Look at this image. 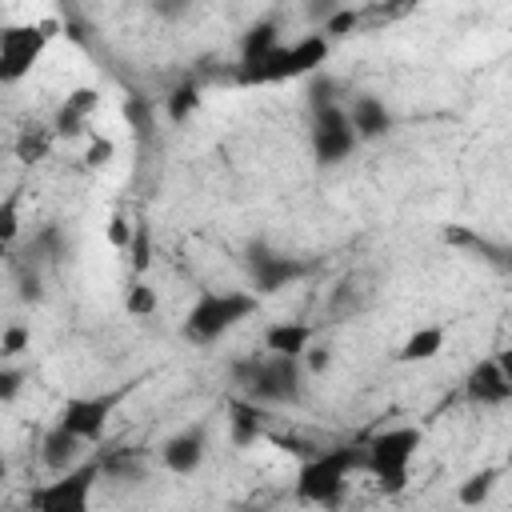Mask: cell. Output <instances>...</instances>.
<instances>
[{
    "label": "cell",
    "mask_w": 512,
    "mask_h": 512,
    "mask_svg": "<svg viewBox=\"0 0 512 512\" xmlns=\"http://www.w3.org/2000/svg\"><path fill=\"white\" fill-rule=\"evenodd\" d=\"M356 472H364V444H340V448L316 452L296 472V500L332 508V504H340L348 476H356Z\"/></svg>",
    "instance_id": "obj_1"
},
{
    "label": "cell",
    "mask_w": 512,
    "mask_h": 512,
    "mask_svg": "<svg viewBox=\"0 0 512 512\" xmlns=\"http://www.w3.org/2000/svg\"><path fill=\"white\" fill-rule=\"evenodd\" d=\"M256 308H260V296L256 292H240V288H204L196 300H192V308L184 312V324H180V332H184V340H192V344H212V340H220L224 332H232L240 320H248V316H256Z\"/></svg>",
    "instance_id": "obj_2"
},
{
    "label": "cell",
    "mask_w": 512,
    "mask_h": 512,
    "mask_svg": "<svg viewBox=\"0 0 512 512\" xmlns=\"http://www.w3.org/2000/svg\"><path fill=\"white\" fill-rule=\"evenodd\" d=\"M236 384L244 388V396L260 408L268 404H300L304 400V368L300 360L288 356H248L232 364Z\"/></svg>",
    "instance_id": "obj_3"
},
{
    "label": "cell",
    "mask_w": 512,
    "mask_h": 512,
    "mask_svg": "<svg viewBox=\"0 0 512 512\" xmlns=\"http://www.w3.org/2000/svg\"><path fill=\"white\" fill-rule=\"evenodd\" d=\"M420 440H424V432L412 424L384 428V432L364 440V472L376 480V488L384 496H400L408 488V468H412Z\"/></svg>",
    "instance_id": "obj_4"
},
{
    "label": "cell",
    "mask_w": 512,
    "mask_h": 512,
    "mask_svg": "<svg viewBox=\"0 0 512 512\" xmlns=\"http://www.w3.org/2000/svg\"><path fill=\"white\" fill-rule=\"evenodd\" d=\"M328 52H332V44L320 32H308L292 44L272 48L252 72H236V80L252 88V84H284V80H296V76H312L328 60Z\"/></svg>",
    "instance_id": "obj_5"
},
{
    "label": "cell",
    "mask_w": 512,
    "mask_h": 512,
    "mask_svg": "<svg viewBox=\"0 0 512 512\" xmlns=\"http://www.w3.org/2000/svg\"><path fill=\"white\" fill-rule=\"evenodd\" d=\"M100 480V460H80L40 488H32V512H92V492Z\"/></svg>",
    "instance_id": "obj_6"
},
{
    "label": "cell",
    "mask_w": 512,
    "mask_h": 512,
    "mask_svg": "<svg viewBox=\"0 0 512 512\" xmlns=\"http://www.w3.org/2000/svg\"><path fill=\"white\" fill-rule=\"evenodd\" d=\"M124 396H128V384L112 388V392H96V396H68L60 416H56V424L64 432H72L80 444H96V440H104L108 420H112V412L120 408Z\"/></svg>",
    "instance_id": "obj_7"
},
{
    "label": "cell",
    "mask_w": 512,
    "mask_h": 512,
    "mask_svg": "<svg viewBox=\"0 0 512 512\" xmlns=\"http://www.w3.org/2000/svg\"><path fill=\"white\" fill-rule=\"evenodd\" d=\"M52 20L48 24H4L0 28V84H20L40 52L48 48V36H52Z\"/></svg>",
    "instance_id": "obj_8"
},
{
    "label": "cell",
    "mask_w": 512,
    "mask_h": 512,
    "mask_svg": "<svg viewBox=\"0 0 512 512\" xmlns=\"http://www.w3.org/2000/svg\"><path fill=\"white\" fill-rule=\"evenodd\" d=\"M464 396L480 408H504L512 400V356L500 352L472 364V372L464 376Z\"/></svg>",
    "instance_id": "obj_9"
},
{
    "label": "cell",
    "mask_w": 512,
    "mask_h": 512,
    "mask_svg": "<svg viewBox=\"0 0 512 512\" xmlns=\"http://www.w3.org/2000/svg\"><path fill=\"white\" fill-rule=\"evenodd\" d=\"M356 136L348 128V116H344V104H332V108H320L312 116V152L320 164H340L356 152Z\"/></svg>",
    "instance_id": "obj_10"
},
{
    "label": "cell",
    "mask_w": 512,
    "mask_h": 512,
    "mask_svg": "<svg viewBox=\"0 0 512 512\" xmlns=\"http://www.w3.org/2000/svg\"><path fill=\"white\" fill-rule=\"evenodd\" d=\"M204 452H208L204 428H184V432H176V436L164 440L160 460H164V468H168L172 476H192V472H200Z\"/></svg>",
    "instance_id": "obj_11"
},
{
    "label": "cell",
    "mask_w": 512,
    "mask_h": 512,
    "mask_svg": "<svg viewBox=\"0 0 512 512\" xmlns=\"http://www.w3.org/2000/svg\"><path fill=\"white\" fill-rule=\"evenodd\" d=\"M344 116H348V128H352L356 140H380L392 128V112L384 108L380 96H368V92L352 96V104L344 108Z\"/></svg>",
    "instance_id": "obj_12"
},
{
    "label": "cell",
    "mask_w": 512,
    "mask_h": 512,
    "mask_svg": "<svg viewBox=\"0 0 512 512\" xmlns=\"http://www.w3.org/2000/svg\"><path fill=\"white\" fill-rule=\"evenodd\" d=\"M264 436H268L264 408L252 404L248 396H232L228 400V440H232V448H252Z\"/></svg>",
    "instance_id": "obj_13"
},
{
    "label": "cell",
    "mask_w": 512,
    "mask_h": 512,
    "mask_svg": "<svg viewBox=\"0 0 512 512\" xmlns=\"http://www.w3.org/2000/svg\"><path fill=\"white\" fill-rule=\"evenodd\" d=\"M312 340H316V328L304 324V320H276V324L264 328V352H268V356L300 360Z\"/></svg>",
    "instance_id": "obj_14"
},
{
    "label": "cell",
    "mask_w": 512,
    "mask_h": 512,
    "mask_svg": "<svg viewBox=\"0 0 512 512\" xmlns=\"http://www.w3.org/2000/svg\"><path fill=\"white\" fill-rule=\"evenodd\" d=\"M304 276V264L288 260V256H276V252H256L252 256V284H256V296L260 292H280L288 280H300Z\"/></svg>",
    "instance_id": "obj_15"
},
{
    "label": "cell",
    "mask_w": 512,
    "mask_h": 512,
    "mask_svg": "<svg viewBox=\"0 0 512 512\" xmlns=\"http://www.w3.org/2000/svg\"><path fill=\"white\" fill-rule=\"evenodd\" d=\"M444 340H448V332H444L440 324H424V328H416V332L396 348V360H400V364H428V360H436V356L444 352Z\"/></svg>",
    "instance_id": "obj_16"
},
{
    "label": "cell",
    "mask_w": 512,
    "mask_h": 512,
    "mask_svg": "<svg viewBox=\"0 0 512 512\" xmlns=\"http://www.w3.org/2000/svg\"><path fill=\"white\" fill-rule=\"evenodd\" d=\"M272 48H280V28H276L272 20L252 24V28L244 32V40H240V64H236V72H252Z\"/></svg>",
    "instance_id": "obj_17"
},
{
    "label": "cell",
    "mask_w": 512,
    "mask_h": 512,
    "mask_svg": "<svg viewBox=\"0 0 512 512\" xmlns=\"http://www.w3.org/2000/svg\"><path fill=\"white\" fill-rule=\"evenodd\" d=\"M500 476H504L500 464H488V468L468 472V476L456 484V504H460V508H480V504H488V496L496 492Z\"/></svg>",
    "instance_id": "obj_18"
},
{
    "label": "cell",
    "mask_w": 512,
    "mask_h": 512,
    "mask_svg": "<svg viewBox=\"0 0 512 512\" xmlns=\"http://www.w3.org/2000/svg\"><path fill=\"white\" fill-rule=\"evenodd\" d=\"M52 144H56V132H52L48 124H24V128L16 132L12 152H16L20 164H40V160H48Z\"/></svg>",
    "instance_id": "obj_19"
},
{
    "label": "cell",
    "mask_w": 512,
    "mask_h": 512,
    "mask_svg": "<svg viewBox=\"0 0 512 512\" xmlns=\"http://www.w3.org/2000/svg\"><path fill=\"white\" fill-rule=\"evenodd\" d=\"M40 448H44V464H48L52 472H64V468H72V464H76V452H80V440H76L72 432H64L60 424H52V428L44 432V440H40Z\"/></svg>",
    "instance_id": "obj_20"
},
{
    "label": "cell",
    "mask_w": 512,
    "mask_h": 512,
    "mask_svg": "<svg viewBox=\"0 0 512 512\" xmlns=\"http://www.w3.org/2000/svg\"><path fill=\"white\" fill-rule=\"evenodd\" d=\"M196 104H200V88H196L192 80H184V84H176V88L164 96V116H168L172 124H184V120L196 112Z\"/></svg>",
    "instance_id": "obj_21"
},
{
    "label": "cell",
    "mask_w": 512,
    "mask_h": 512,
    "mask_svg": "<svg viewBox=\"0 0 512 512\" xmlns=\"http://www.w3.org/2000/svg\"><path fill=\"white\" fill-rule=\"evenodd\" d=\"M128 268L136 272V280L148 272V264H152V228L144 224V220H136L132 224V240H128Z\"/></svg>",
    "instance_id": "obj_22"
},
{
    "label": "cell",
    "mask_w": 512,
    "mask_h": 512,
    "mask_svg": "<svg viewBox=\"0 0 512 512\" xmlns=\"http://www.w3.org/2000/svg\"><path fill=\"white\" fill-rule=\"evenodd\" d=\"M360 20H364V12L360 8H348V4H336L328 16H324V28H320V36L332 44V40H340V36H348V32H356L360 28Z\"/></svg>",
    "instance_id": "obj_23"
},
{
    "label": "cell",
    "mask_w": 512,
    "mask_h": 512,
    "mask_svg": "<svg viewBox=\"0 0 512 512\" xmlns=\"http://www.w3.org/2000/svg\"><path fill=\"white\" fill-rule=\"evenodd\" d=\"M124 308H128V316H156V308H160V296H156V288L148 284V280H132L128 288H124Z\"/></svg>",
    "instance_id": "obj_24"
},
{
    "label": "cell",
    "mask_w": 512,
    "mask_h": 512,
    "mask_svg": "<svg viewBox=\"0 0 512 512\" xmlns=\"http://www.w3.org/2000/svg\"><path fill=\"white\" fill-rule=\"evenodd\" d=\"M440 240L444 244H452V248H472V252H492V260H500L504 256V248H496V244H488L484 236H476L472 228H464V224H448L444 232H440Z\"/></svg>",
    "instance_id": "obj_25"
},
{
    "label": "cell",
    "mask_w": 512,
    "mask_h": 512,
    "mask_svg": "<svg viewBox=\"0 0 512 512\" xmlns=\"http://www.w3.org/2000/svg\"><path fill=\"white\" fill-rule=\"evenodd\" d=\"M20 192H24V188H12V192L0 200V244H8V248L16 244L20 224H24V220H20Z\"/></svg>",
    "instance_id": "obj_26"
},
{
    "label": "cell",
    "mask_w": 512,
    "mask_h": 512,
    "mask_svg": "<svg viewBox=\"0 0 512 512\" xmlns=\"http://www.w3.org/2000/svg\"><path fill=\"white\" fill-rule=\"evenodd\" d=\"M152 116H156V104L148 96H128L124 100V120L136 136H148L152 132Z\"/></svg>",
    "instance_id": "obj_27"
},
{
    "label": "cell",
    "mask_w": 512,
    "mask_h": 512,
    "mask_svg": "<svg viewBox=\"0 0 512 512\" xmlns=\"http://www.w3.org/2000/svg\"><path fill=\"white\" fill-rule=\"evenodd\" d=\"M28 344H32V328L20 320L0 332V356H20V352H28Z\"/></svg>",
    "instance_id": "obj_28"
},
{
    "label": "cell",
    "mask_w": 512,
    "mask_h": 512,
    "mask_svg": "<svg viewBox=\"0 0 512 512\" xmlns=\"http://www.w3.org/2000/svg\"><path fill=\"white\" fill-rule=\"evenodd\" d=\"M64 108L88 120V116L100 108V92H96V88H88V84H80V88H72V92L64 96Z\"/></svg>",
    "instance_id": "obj_29"
},
{
    "label": "cell",
    "mask_w": 512,
    "mask_h": 512,
    "mask_svg": "<svg viewBox=\"0 0 512 512\" xmlns=\"http://www.w3.org/2000/svg\"><path fill=\"white\" fill-rule=\"evenodd\" d=\"M48 128H52L56 136H64V140H72V136H84V132H88V120H84V116H76V112H68V108L60 104Z\"/></svg>",
    "instance_id": "obj_30"
},
{
    "label": "cell",
    "mask_w": 512,
    "mask_h": 512,
    "mask_svg": "<svg viewBox=\"0 0 512 512\" xmlns=\"http://www.w3.org/2000/svg\"><path fill=\"white\" fill-rule=\"evenodd\" d=\"M112 156H116V144H112V136H88V148H84V164L88 168H104V164H112Z\"/></svg>",
    "instance_id": "obj_31"
},
{
    "label": "cell",
    "mask_w": 512,
    "mask_h": 512,
    "mask_svg": "<svg viewBox=\"0 0 512 512\" xmlns=\"http://www.w3.org/2000/svg\"><path fill=\"white\" fill-rule=\"evenodd\" d=\"M300 368H304L308 376H324V372L332 368V348H328V344H308V352L300 356Z\"/></svg>",
    "instance_id": "obj_32"
},
{
    "label": "cell",
    "mask_w": 512,
    "mask_h": 512,
    "mask_svg": "<svg viewBox=\"0 0 512 512\" xmlns=\"http://www.w3.org/2000/svg\"><path fill=\"white\" fill-rule=\"evenodd\" d=\"M104 236H108V244H112L116 252H124V248H128V240H132V220H128L124 212H112V216H108Z\"/></svg>",
    "instance_id": "obj_33"
},
{
    "label": "cell",
    "mask_w": 512,
    "mask_h": 512,
    "mask_svg": "<svg viewBox=\"0 0 512 512\" xmlns=\"http://www.w3.org/2000/svg\"><path fill=\"white\" fill-rule=\"evenodd\" d=\"M308 100H312V112H320V108H332V104H336V84H332L328 76L312 80V88H308Z\"/></svg>",
    "instance_id": "obj_34"
},
{
    "label": "cell",
    "mask_w": 512,
    "mask_h": 512,
    "mask_svg": "<svg viewBox=\"0 0 512 512\" xmlns=\"http://www.w3.org/2000/svg\"><path fill=\"white\" fill-rule=\"evenodd\" d=\"M20 388H24V372H20V368H4V364H0V404L16 400V396H20Z\"/></svg>",
    "instance_id": "obj_35"
},
{
    "label": "cell",
    "mask_w": 512,
    "mask_h": 512,
    "mask_svg": "<svg viewBox=\"0 0 512 512\" xmlns=\"http://www.w3.org/2000/svg\"><path fill=\"white\" fill-rule=\"evenodd\" d=\"M16 284H20V300H24V304H40V300H44V288H40V276H36L32 268H24Z\"/></svg>",
    "instance_id": "obj_36"
},
{
    "label": "cell",
    "mask_w": 512,
    "mask_h": 512,
    "mask_svg": "<svg viewBox=\"0 0 512 512\" xmlns=\"http://www.w3.org/2000/svg\"><path fill=\"white\" fill-rule=\"evenodd\" d=\"M0 480H8V460H4V452H0Z\"/></svg>",
    "instance_id": "obj_37"
},
{
    "label": "cell",
    "mask_w": 512,
    "mask_h": 512,
    "mask_svg": "<svg viewBox=\"0 0 512 512\" xmlns=\"http://www.w3.org/2000/svg\"><path fill=\"white\" fill-rule=\"evenodd\" d=\"M0 260H8V244H0Z\"/></svg>",
    "instance_id": "obj_38"
}]
</instances>
